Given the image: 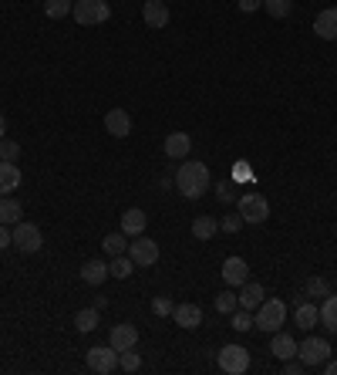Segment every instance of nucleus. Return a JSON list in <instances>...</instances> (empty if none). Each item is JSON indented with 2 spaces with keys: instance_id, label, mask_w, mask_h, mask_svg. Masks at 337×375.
Wrapping results in <instances>:
<instances>
[{
  "instance_id": "9",
  "label": "nucleus",
  "mask_w": 337,
  "mask_h": 375,
  "mask_svg": "<svg viewBox=\"0 0 337 375\" xmlns=\"http://www.w3.org/2000/svg\"><path fill=\"white\" fill-rule=\"evenodd\" d=\"M88 369L98 375H108L118 369V352L111 348V345H94L88 348Z\"/></svg>"
},
{
  "instance_id": "6",
  "label": "nucleus",
  "mask_w": 337,
  "mask_h": 375,
  "mask_svg": "<svg viewBox=\"0 0 337 375\" xmlns=\"http://www.w3.org/2000/svg\"><path fill=\"white\" fill-rule=\"evenodd\" d=\"M11 237H14V247L20 250V254H37V250L44 247V237H41V230L34 227V223H14V230H11Z\"/></svg>"
},
{
  "instance_id": "37",
  "label": "nucleus",
  "mask_w": 337,
  "mask_h": 375,
  "mask_svg": "<svg viewBox=\"0 0 337 375\" xmlns=\"http://www.w3.org/2000/svg\"><path fill=\"white\" fill-rule=\"evenodd\" d=\"M304 369H307V365H304V362H300V359H297V355H293V359H287V362H283V372H287V375H300V372H304Z\"/></svg>"
},
{
  "instance_id": "26",
  "label": "nucleus",
  "mask_w": 337,
  "mask_h": 375,
  "mask_svg": "<svg viewBox=\"0 0 337 375\" xmlns=\"http://www.w3.org/2000/svg\"><path fill=\"white\" fill-rule=\"evenodd\" d=\"M216 230H219V223L213 217H196L192 220V237L196 240H213Z\"/></svg>"
},
{
  "instance_id": "7",
  "label": "nucleus",
  "mask_w": 337,
  "mask_h": 375,
  "mask_svg": "<svg viewBox=\"0 0 337 375\" xmlns=\"http://www.w3.org/2000/svg\"><path fill=\"white\" fill-rule=\"evenodd\" d=\"M240 217H243V223H263V220L270 217L266 196H260V193H243V196H240Z\"/></svg>"
},
{
  "instance_id": "1",
  "label": "nucleus",
  "mask_w": 337,
  "mask_h": 375,
  "mask_svg": "<svg viewBox=\"0 0 337 375\" xmlns=\"http://www.w3.org/2000/svg\"><path fill=\"white\" fill-rule=\"evenodd\" d=\"M176 186H179L185 200H200L209 189V166L206 162H183L179 172H176Z\"/></svg>"
},
{
  "instance_id": "39",
  "label": "nucleus",
  "mask_w": 337,
  "mask_h": 375,
  "mask_svg": "<svg viewBox=\"0 0 337 375\" xmlns=\"http://www.w3.org/2000/svg\"><path fill=\"white\" fill-rule=\"evenodd\" d=\"M14 247V237H11V230H7V223H0V250Z\"/></svg>"
},
{
  "instance_id": "27",
  "label": "nucleus",
  "mask_w": 337,
  "mask_h": 375,
  "mask_svg": "<svg viewBox=\"0 0 337 375\" xmlns=\"http://www.w3.org/2000/svg\"><path fill=\"white\" fill-rule=\"evenodd\" d=\"M75 328L85 331V335L98 328V308H81V311L75 314Z\"/></svg>"
},
{
  "instance_id": "15",
  "label": "nucleus",
  "mask_w": 337,
  "mask_h": 375,
  "mask_svg": "<svg viewBox=\"0 0 337 375\" xmlns=\"http://www.w3.org/2000/svg\"><path fill=\"white\" fill-rule=\"evenodd\" d=\"M166 156L168 159H189V153H192V139H189V132H172V136H166Z\"/></svg>"
},
{
  "instance_id": "14",
  "label": "nucleus",
  "mask_w": 337,
  "mask_h": 375,
  "mask_svg": "<svg viewBox=\"0 0 337 375\" xmlns=\"http://www.w3.org/2000/svg\"><path fill=\"white\" fill-rule=\"evenodd\" d=\"M314 34H317L321 41H337V7L321 11V14L314 17Z\"/></svg>"
},
{
  "instance_id": "13",
  "label": "nucleus",
  "mask_w": 337,
  "mask_h": 375,
  "mask_svg": "<svg viewBox=\"0 0 337 375\" xmlns=\"http://www.w3.org/2000/svg\"><path fill=\"white\" fill-rule=\"evenodd\" d=\"M172 318H176L179 328H200L202 325V308L200 304H192V301H185V304H176V308H172Z\"/></svg>"
},
{
  "instance_id": "44",
  "label": "nucleus",
  "mask_w": 337,
  "mask_h": 375,
  "mask_svg": "<svg viewBox=\"0 0 337 375\" xmlns=\"http://www.w3.org/2000/svg\"><path fill=\"white\" fill-rule=\"evenodd\" d=\"M7 136V119H4V112H0V139Z\"/></svg>"
},
{
  "instance_id": "20",
  "label": "nucleus",
  "mask_w": 337,
  "mask_h": 375,
  "mask_svg": "<svg viewBox=\"0 0 337 375\" xmlns=\"http://www.w3.org/2000/svg\"><path fill=\"white\" fill-rule=\"evenodd\" d=\"M111 274H108V264L105 261H88V264L81 267V281L92 284V287H98V284H105Z\"/></svg>"
},
{
  "instance_id": "36",
  "label": "nucleus",
  "mask_w": 337,
  "mask_h": 375,
  "mask_svg": "<svg viewBox=\"0 0 337 375\" xmlns=\"http://www.w3.org/2000/svg\"><path fill=\"white\" fill-rule=\"evenodd\" d=\"M216 200H219V203H233V200H236L233 183H219V186H216Z\"/></svg>"
},
{
  "instance_id": "4",
  "label": "nucleus",
  "mask_w": 337,
  "mask_h": 375,
  "mask_svg": "<svg viewBox=\"0 0 337 375\" xmlns=\"http://www.w3.org/2000/svg\"><path fill=\"white\" fill-rule=\"evenodd\" d=\"M216 362H219L223 372L243 375V372H250V348H243V345H223Z\"/></svg>"
},
{
  "instance_id": "40",
  "label": "nucleus",
  "mask_w": 337,
  "mask_h": 375,
  "mask_svg": "<svg viewBox=\"0 0 337 375\" xmlns=\"http://www.w3.org/2000/svg\"><path fill=\"white\" fill-rule=\"evenodd\" d=\"M152 311H155V314H168V311H172L168 297H155V301H152Z\"/></svg>"
},
{
  "instance_id": "12",
  "label": "nucleus",
  "mask_w": 337,
  "mask_h": 375,
  "mask_svg": "<svg viewBox=\"0 0 337 375\" xmlns=\"http://www.w3.org/2000/svg\"><path fill=\"white\" fill-rule=\"evenodd\" d=\"M223 281L233 284V287H243L250 281V267H246L243 257H226L223 261Z\"/></svg>"
},
{
  "instance_id": "8",
  "label": "nucleus",
  "mask_w": 337,
  "mask_h": 375,
  "mask_svg": "<svg viewBox=\"0 0 337 375\" xmlns=\"http://www.w3.org/2000/svg\"><path fill=\"white\" fill-rule=\"evenodd\" d=\"M128 257L135 261V267H152L159 261V244L149 240L145 234L132 237V244H128Z\"/></svg>"
},
{
  "instance_id": "30",
  "label": "nucleus",
  "mask_w": 337,
  "mask_h": 375,
  "mask_svg": "<svg viewBox=\"0 0 337 375\" xmlns=\"http://www.w3.org/2000/svg\"><path fill=\"white\" fill-rule=\"evenodd\" d=\"M240 308V294H233V291H219L216 294V311L219 314H233Z\"/></svg>"
},
{
  "instance_id": "11",
  "label": "nucleus",
  "mask_w": 337,
  "mask_h": 375,
  "mask_svg": "<svg viewBox=\"0 0 337 375\" xmlns=\"http://www.w3.org/2000/svg\"><path fill=\"white\" fill-rule=\"evenodd\" d=\"M105 129H108V136H115V139H125V136H132V115H128L125 109H108Z\"/></svg>"
},
{
  "instance_id": "18",
  "label": "nucleus",
  "mask_w": 337,
  "mask_h": 375,
  "mask_svg": "<svg viewBox=\"0 0 337 375\" xmlns=\"http://www.w3.org/2000/svg\"><path fill=\"white\" fill-rule=\"evenodd\" d=\"M270 352H274L276 362H287L297 355V342H293L287 331H274V342H270Z\"/></svg>"
},
{
  "instance_id": "29",
  "label": "nucleus",
  "mask_w": 337,
  "mask_h": 375,
  "mask_svg": "<svg viewBox=\"0 0 337 375\" xmlns=\"http://www.w3.org/2000/svg\"><path fill=\"white\" fill-rule=\"evenodd\" d=\"M102 247H105V254L118 257V254H128V240H125V234H108L102 240Z\"/></svg>"
},
{
  "instance_id": "42",
  "label": "nucleus",
  "mask_w": 337,
  "mask_h": 375,
  "mask_svg": "<svg viewBox=\"0 0 337 375\" xmlns=\"http://www.w3.org/2000/svg\"><path fill=\"white\" fill-rule=\"evenodd\" d=\"M233 176H236V179H246V176H250V179H253V172L246 169L243 162H240V166H236V169H233Z\"/></svg>"
},
{
  "instance_id": "23",
  "label": "nucleus",
  "mask_w": 337,
  "mask_h": 375,
  "mask_svg": "<svg viewBox=\"0 0 337 375\" xmlns=\"http://www.w3.org/2000/svg\"><path fill=\"white\" fill-rule=\"evenodd\" d=\"M132 270H135V261H132L128 254H118V257H111V264H108V274H111L115 281H125V278H132Z\"/></svg>"
},
{
  "instance_id": "28",
  "label": "nucleus",
  "mask_w": 337,
  "mask_h": 375,
  "mask_svg": "<svg viewBox=\"0 0 337 375\" xmlns=\"http://www.w3.org/2000/svg\"><path fill=\"white\" fill-rule=\"evenodd\" d=\"M71 7H75V0H44V14L51 20H61V17L71 14Z\"/></svg>"
},
{
  "instance_id": "5",
  "label": "nucleus",
  "mask_w": 337,
  "mask_h": 375,
  "mask_svg": "<svg viewBox=\"0 0 337 375\" xmlns=\"http://www.w3.org/2000/svg\"><path fill=\"white\" fill-rule=\"evenodd\" d=\"M297 359L304 362L307 369H317L331 359V342L324 338H304V345H297Z\"/></svg>"
},
{
  "instance_id": "33",
  "label": "nucleus",
  "mask_w": 337,
  "mask_h": 375,
  "mask_svg": "<svg viewBox=\"0 0 337 375\" xmlns=\"http://www.w3.org/2000/svg\"><path fill=\"white\" fill-rule=\"evenodd\" d=\"M138 365H142V355H138L135 348L118 352V369H122V372H138Z\"/></svg>"
},
{
  "instance_id": "43",
  "label": "nucleus",
  "mask_w": 337,
  "mask_h": 375,
  "mask_svg": "<svg viewBox=\"0 0 337 375\" xmlns=\"http://www.w3.org/2000/svg\"><path fill=\"white\" fill-rule=\"evenodd\" d=\"M324 365H327V375H337V362L334 359H327Z\"/></svg>"
},
{
  "instance_id": "24",
  "label": "nucleus",
  "mask_w": 337,
  "mask_h": 375,
  "mask_svg": "<svg viewBox=\"0 0 337 375\" xmlns=\"http://www.w3.org/2000/svg\"><path fill=\"white\" fill-rule=\"evenodd\" d=\"M317 311H321V325H324V328H331V335H337V294L324 297V304L317 308Z\"/></svg>"
},
{
  "instance_id": "3",
  "label": "nucleus",
  "mask_w": 337,
  "mask_h": 375,
  "mask_svg": "<svg viewBox=\"0 0 337 375\" xmlns=\"http://www.w3.org/2000/svg\"><path fill=\"white\" fill-rule=\"evenodd\" d=\"M71 17L81 28H94V24H105L111 17V7H108V0H75Z\"/></svg>"
},
{
  "instance_id": "25",
  "label": "nucleus",
  "mask_w": 337,
  "mask_h": 375,
  "mask_svg": "<svg viewBox=\"0 0 337 375\" xmlns=\"http://www.w3.org/2000/svg\"><path fill=\"white\" fill-rule=\"evenodd\" d=\"M293 321H297V325H300V328L307 331V328H314V325L321 321V311H317L314 304L300 301V304H297V311H293Z\"/></svg>"
},
{
  "instance_id": "41",
  "label": "nucleus",
  "mask_w": 337,
  "mask_h": 375,
  "mask_svg": "<svg viewBox=\"0 0 337 375\" xmlns=\"http://www.w3.org/2000/svg\"><path fill=\"white\" fill-rule=\"evenodd\" d=\"M257 7H263V0H240V11L243 14H253Z\"/></svg>"
},
{
  "instance_id": "19",
  "label": "nucleus",
  "mask_w": 337,
  "mask_h": 375,
  "mask_svg": "<svg viewBox=\"0 0 337 375\" xmlns=\"http://www.w3.org/2000/svg\"><path fill=\"white\" fill-rule=\"evenodd\" d=\"M145 223H149V217H145L138 206H132V210H125V213H122V234L125 237L145 234Z\"/></svg>"
},
{
  "instance_id": "10",
  "label": "nucleus",
  "mask_w": 337,
  "mask_h": 375,
  "mask_svg": "<svg viewBox=\"0 0 337 375\" xmlns=\"http://www.w3.org/2000/svg\"><path fill=\"white\" fill-rule=\"evenodd\" d=\"M142 20H145V28H168V4L166 0H145Z\"/></svg>"
},
{
  "instance_id": "2",
  "label": "nucleus",
  "mask_w": 337,
  "mask_h": 375,
  "mask_svg": "<svg viewBox=\"0 0 337 375\" xmlns=\"http://www.w3.org/2000/svg\"><path fill=\"white\" fill-rule=\"evenodd\" d=\"M283 318H287V304H283V301H276V297H270V301L263 297V304L257 308V314H253V328L274 335V331H280Z\"/></svg>"
},
{
  "instance_id": "35",
  "label": "nucleus",
  "mask_w": 337,
  "mask_h": 375,
  "mask_svg": "<svg viewBox=\"0 0 337 375\" xmlns=\"http://www.w3.org/2000/svg\"><path fill=\"white\" fill-rule=\"evenodd\" d=\"M233 328H236V331H250V328H253V314L246 311V308H236V311H233Z\"/></svg>"
},
{
  "instance_id": "38",
  "label": "nucleus",
  "mask_w": 337,
  "mask_h": 375,
  "mask_svg": "<svg viewBox=\"0 0 337 375\" xmlns=\"http://www.w3.org/2000/svg\"><path fill=\"white\" fill-rule=\"evenodd\" d=\"M240 227H243V217H226L223 220V230H226V234H236Z\"/></svg>"
},
{
  "instance_id": "16",
  "label": "nucleus",
  "mask_w": 337,
  "mask_h": 375,
  "mask_svg": "<svg viewBox=\"0 0 337 375\" xmlns=\"http://www.w3.org/2000/svg\"><path fill=\"white\" fill-rule=\"evenodd\" d=\"M108 345H111L115 352L135 348V345H138V328H135V325H115V328H111V338H108Z\"/></svg>"
},
{
  "instance_id": "17",
  "label": "nucleus",
  "mask_w": 337,
  "mask_h": 375,
  "mask_svg": "<svg viewBox=\"0 0 337 375\" xmlns=\"http://www.w3.org/2000/svg\"><path fill=\"white\" fill-rule=\"evenodd\" d=\"M263 297H266V291H263L260 281H246L243 291H240V308H246V311H257L263 304Z\"/></svg>"
},
{
  "instance_id": "32",
  "label": "nucleus",
  "mask_w": 337,
  "mask_h": 375,
  "mask_svg": "<svg viewBox=\"0 0 337 375\" xmlns=\"http://www.w3.org/2000/svg\"><path fill=\"white\" fill-rule=\"evenodd\" d=\"M327 294H331V284L324 281V278H307L304 297H327Z\"/></svg>"
},
{
  "instance_id": "34",
  "label": "nucleus",
  "mask_w": 337,
  "mask_h": 375,
  "mask_svg": "<svg viewBox=\"0 0 337 375\" xmlns=\"http://www.w3.org/2000/svg\"><path fill=\"white\" fill-rule=\"evenodd\" d=\"M20 159V145H17L14 139H0V162H17Z\"/></svg>"
},
{
  "instance_id": "21",
  "label": "nucleus",
  "mask_w": 337,
  "mask_h": 375,
  "mask_svg": "<svg viewBox=\"0 0 337 375\" xmlns=\"http://www.w3.org/2000/svg\"><path fill=\"white\" fill-rule=\"evenodd\" d=\"M17 186H20V169L14 162H0V196H7Z\"/></svg>"
},
{
  "instance_id": "22",
  "label": "nucleus",
  "mask_w": 337,
  "mask_h": 375,
  "mask_svg": "<svg viewBox=\"0 0 337 375\" xmlns=\"http://www.w3.org/2000/svg\"><path fill=\"white\" fill-rule=\"evenodd\" d=\"M20 217H24V206L11 200V196H0V223L14 227V223H20Z\"/></svg>"
},
{
  "instance_id": "31",
  "label": "nucleus",
  "mask_w": 337,
  "mask_h": 375,
  "mask_svg": "<svg viewBox=\"0 0 337 375\" xmlns=\"http://www.w3.org/2000/svg\"><path fill=\"white\" fill-rule=\"evenodd\" d=\"M263 7H266V14H270V17L283 20V17H290L293 0H263Z\"/></svg>"
}]
</instances>
